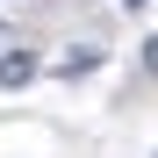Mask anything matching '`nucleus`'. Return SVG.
I'll list each match as a JSON object with an SVG mask.
<instances>
[{"label": "nucleus", "mask_w": 158, "mask_h": 158, "mask_svg": "<svg viewBox=\"0 0 158 158\" xmlns=\"http://www.w3.org/2000/svg\"><path fill=\"white\" fill-rule=\"evenodd\" d=\"M36 79V58L29 50H0V86H29Z\"/></svg>", "instance_id": "f257e3e1"}, {"label": "nucleus", "mask_w": 158, "mask_h": 158, "mask_svg": "<svg viewBox=\"0 0 158 158\" xmlns=\"http://www.w3.org/2000/svg\"><path fill=\"white\" fill-rule=\"evenodd\" d=\"M94 65H101V50H72V58H65L58 72H65V79H79V72H94Z\"/></svg>", "instance_id": "f03ea898"}, {"label": "nucleus", "mask_w": 158, "mask_h": 158, "mask_svg": "<svg viewBox=\"0 0 158 158\" xmlns=\"http://www.w3.org/2000/svg\"><path fill=\"white\" fill-rule=\"evenodd\" d=\"M144 72H158V36H151V43H144Z\"/></svg>", "instance_id": "7ed1b4c3"}, {"label": "nucleus", "mask_w": 158, "mask_h": 158, "mask_svg": "<svg viewBox=\"0 0 158 158\" xmlns=\"http://www.w3.org/2000/svg\"><path fill=\"white\" fill-rule=\"evenodd\" d=\"M122 7H129V15H137V7H151V0H122Z\"/></svg>", "instance_id": "20e7f679"}, {"label": "nucleus", "mask_w": 158, "mask_h": 158, "mask_svg": "<svg viewBox=\"0 0 158 158\" xmlns=\"http://www.w3.org/2000/svg\"><path fill=\"white\" fill-rule=\"evenodd\" d=\"M0 50H15V36H7V29H0Z\"/></svg>", "instance_id": "39448f33"}]
</instances>
